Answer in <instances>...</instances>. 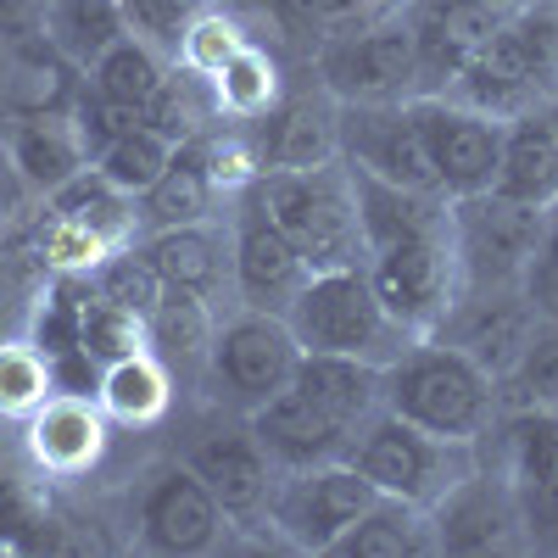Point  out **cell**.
<instances>
[{
	"instance_id": "8",
	"label": "cell",
	"mask_w": 558,
	"mask_h": 558,
	"mask_svg": "<svg viewBox=\"0 0 558 558\" xmlns=\"http://www.w3.org/2000/svg\"><path fill=\"white\" fill-rule=\"evenodd\" d=\"M418 140H425L430 173L441 184V196H481L497 184V162H502V123L475 112L470 101H447V96H413L408 101Z\"/></svg>"
},
{
	"instance_id": "22",
	"label": "cell",
	"mask_w": 558,
	"mask_h": 558,
	"mask_svg": "<svg viewBox=\"0 0 558 558\" xmlns=\"http://www.w3.org/2000/svg\"><path fill=\"white\" fill-rule=\"evenodd\" d=\"M7 157H12L17 179L39 196L62 191L73 173L89 168V146H84L73 112H23L7 134Z\"/></svg>"
},
{
	"instance_id": "4",
	"label": "cell",
	"mask_w": 558,
	"mask_h": 558,
	"mask_svg": "<svg viewBox=\"0 0 558 558\" xmlns=\"http://www.w3.org/2000/svg\"><path fill=\"white\" fill-rule=\"evenodd\" d=\"M291 336L302 341V352H341V357H363V363H397L418 336H408L402 324L386 313L368 268H330L313 274L302 296L286 313Z\"/></svg>"
},
{
	"instance_id": "24",
	"label": "cell",
	"mask_w": 558,
	"mask_h": 558,
	"mask_svg": "<svg viewBox=\"0 0 558 558\" xmlns=\"http://www.w3.org/2000/svg\"><path fill=\"white\" fill-rule=\"evenodd\" d=\"M291 386L307 391L318 408H330L336 418H347L352 430H363L386 408V368L363 357H341V352H302Z\"/></svg>"
},
{
	"instance_id": "26",
	"label": "cell",
	"mask_w": 558,
	"mask_h": 558,
	"mask_svg": "<svg viewBox=\"0 0 558 558\" xmlns=\"http://www.w3.org/2000/svg\"><path fill=\"white\" fill-rule=\"evenodd\" d=\"M213 202H218V184L202 162V146L184 140L173 146L168 168L157 173L151 191H140L134 207H140V229H179V223H202L213 218Z\"/></svg>"
},
{
	"instance_id": "31",
	"label": "cell",
	"mask_w": 558,
	"mask_h": 558,
	"mask_svg": "<svg viewBox=\"0 0 558 558\" xmlns=\"http://www.w3.org/2000/svg\"><path fill=\"white\" fill-rule=\"evenodd\" d=\"M101 413L112 425H157L173 402V375L162 368L157 352H134L101 368V391H96Z\"/></svg>"
},
{
	"instance_id": "14",
	"label": "cell",
	"mask_w": 558,
	"mask_h": 558,
	"mask_svg": "<svg viewBox=\"0 0 558 558\" xmlns=\"http://www.w3.org/2000/svg\"><path fill=\"white\" fill-rule=\"evenodd\" d=\"M430 531H436V553H502L520 547V508H514V486L502 470L481 458L475 475H463L436 508H430Z\"/></svg>"
},
{
	"instance_id": "1",
	"label": "cell",
	"mask_w": 558,
	"mask_h": 558,
	"mask_svg": "<svg viewBox=\"0 0 558 558\" xmlns=\"http://www.w3.org/2000/svg\"><path fill=\"white\" fill-rule=\"evenodd\" d=\"M241 196L296 246L307 274L363 268V223H357L352 179H347L341 162H324V168H263Z\"/></svg>"
},
{
	"instance_id": "21",
	"label": "cell",
	"mask_w": 558,
	"mask_h": 558,
	"mask_svg": "<svg viewBox=\"0 0 558 558\" xmlns=\"http://www.w3.org/2000/svg\"><path fill=\"white\" fill-rule=\"evenodd\" d=\"M492 191L542 213L558 207V101H542L502 123V162Z\"/></svg>"
},
{
	"instance_id": "10",
	"label": "cell",
	"mask_w": 558,
	"mask_h": 558,
	"mask_svg": "<svg viewBox=\"0 0 558 558\" xmlns=\"http://www.w3.org/2000/svg\"><path fill=\"white\" fill-rule=\"evenodd\" d=\"M296 363H302V341L291 336V324L279 313H252L246 307L241 318L218 324L213 352H207V375L241 408H257L279 386H291Z\"/></svg>"
},
{
	"instance_id": "36",
	"label": "cell",
	"mask_w": 558,
	"mask_h": 558,
	"mask_svg": "<svg viewBox=\"0 0 558 558\" xmlns=\"http://www.w3.org/2000/svg\"><path fill=\"white\" fill-rule=\"evenodd\" d=\"M78 347L96 357L101 368L118 363V357H134V352H151L146 347V318L96 296V291H84V313H78Z\"/></svg>"
},
{
	"instance_id": "30",
	"label": "cell",
	"mask_w": 558,
	"mask_h": 558,
	"mask_svg": "<svg viewBox=\"0 0 558 558\" xmlns=\"http://www.w3.org/2000/svg\"><path fill=\"white\" fill-rule=\"evenodd\" d=\"M213 336H218V318H213L207 296H196V291H162V302L146 313V347L162 357L168 375L207 368Z\"/></svg>"
},
{
	"instance_id": "23",
	"label": "cell",
	"mask_w": 558,
	"mask_h": 558,
	"mask_svg": "<svg viewBox=\"0 0 558 558\" xmlns=\"http://www.w3.org/2000/svg\"><path fill=\"white\" fill-rule=\"evenodd\" d=\"M146 252V263L157 268L162 291H196L213 302V291L223 286L229 274V246L223 235L202 218V223H179V229H146V235L134 241Z\"/></svg>"
},
{
	"instance_id": "38",
	"label": "cell",
	"mask_w": 558,
	"mask_h": 558,
	"mask_svg": "<svg viewBox=\"0 0 558 558\" xmlns=\"http://www.w3.org/2000/svg\"><path fill=\"white\" fill-rule=\"evenodd\" d=\"M263 7L286 23L291 34L336 39V34H357L368 23H380L386 0H263Z\"/></svg>"
},
{
	"instance_id": "11",
	"label": "cell",
	"mask_w": 558,
	"mask_h": 558,
	"mask_svg": "<svg viewBox=\"0 0 558 558\" xmlns=\"http://www.w3.org/2000/svg\"><path fill=\"white\" fill-rule=\"evenodd\" d=\"M336 107H341L336 129L347 168H363L386 184H402V191H441L408 101H336Z\"/></svg>"
},
{
	"instance_id": "17",
	"label": "cell",
	"mask_w": 558,
	"mask_h": 558,
	"mask_svg": "<svg viewBox=\"0 0 558 558\" xmlns=\"http://www.w3.org/2000/svg\"><path fill=\"white\" fill-rule=\"evenodd\" d=\"M531 330H536L531 291L514 286V291H475V296H463L452 307V318L441 324V341L463 347L502 386V375L514 368V357L531 341Z\"/></svg>"
},
{
	"instance_id": "45",
	"label": "cell",
	"mask_w": 558,
	"mask_h": 558,
	"mask_svg": "<svg viewBox=\"0 0 558 558\" xmlns=\"http://www.w3.org/2000/svg\"><path fill=\"white\" fill-rule=\"evenodd\" d=\"M28 307H34V291L12 268H0V341H12L28 330Z\"/></svg>"
},
{
	"instance_id": "33",
	"label": "cell",
	"mask_w": 558,
	"mask_h": 558,
	"mask_svg": "<svg viewBox=\"0 0 558 558\" xmlns=\"http://www.w3.org/2000/svg\"><path fill=\"white\" fill-rule=\"evenodd\" d=\"M168 78L162 68V51L157 45H146L140 34H123L118 45H107L101 62L89 68V89L118 107H134V112H146V101L157 96V84Z\"/></svg>"
},
{
	"instance_id": "9",
	"label": "cell",
	"mask_w": 558,
	"mask_h": 558,
	"mask_svg": "<svg viewBox=\"0 0 558 558\" xmlns=\"http://www.w3.org/2000/svg\"><path fill=\"white\" fill-rule=\"evenodd\" d=\"M318 78L336 101H402L418 78L408 23H368L357 34L318 39Z\"/></svg>"
},
{
	"instance_id": "35",
	"label": "cell",
	"mask_w": 558,
	"mask_h": 558,
	"mask_svg": "<svg viewBox=\"0 0 558 558\" xmlns=\"http://www.w3.org/2000/svg\"><path fill=\"white\" fill-rule=\"evenodd\" d=\"M168 157H173V140H162L157 129H129V134H118L112 146H101L96 151V173H107L118 191H129V196H140V191H151L157 184V173L168 168Z\"/></svg>"
},
{
	"instance_id": "2",
	"label": "cell",
	"mask_w": 558,
	"mask_h": 558,
	"mask_svg": "<svg viewBox=\"0 0 558 558\" xmlns=\"http://www.w3.org/2000/svg\"><path fill=\"white\" fill-rule=\"evenodd\" d=\"M386 413L430 436L486 441L502 413V391L463 347L430 336L413 341L397 363H386Z\"/></svg>"
},
{
	"instance_id": "49",
	"label": "cell",
	"mask_w": 558,
	"mask_h": 558,
	"mask_svg": "<svg viewBox=\"0 0 558 558\" xmlns=\"http://www.w3.org/2000/svg\"><path fill=\"white\" fill-rule=\"evenodd\" d=\"M0 463H7V447H0Z\"/></svg>"
},
{
	"instance_id": "27",
	"label": "cell",
	"mask_w": 558,
	"mask_h": 558,
	"mask_svg": "<svg viewBox=\"0 0 558 558\" xmlns=\"http://www.w3.org/2000/svg\"><path fill=\"white\" fill-rule=\"evenodd\" d=\"M123 34H129V23H123L118 0H45V17H39V39L57 57H68L78 73L96 68L101 51L118 45Z\"/></svg>"
},
{
	"instance_id": "28",
	"label": "cell",
	"mask_w": 558,
	"mask_h": 558,
	"mask_svg": "<svg viewBox=\"0 0 558 558\" xmlns=\"http://www.w3.org/2000/svg\"><path fill=\"white\" fill-rule=\"evenodd\" d=\"M418 553H436L430 514L397 497H375V508L357 514V525H347V536L330 547V558H418Z\"/></svg>"
},
{
	"instance_id": "42",
	"label": "cell",
	"mask_w": 558,
	"mask_h": 558,
	"mask_svg": "<svg viewBox=\"0 0 558 558\" xmlns=\"http://www.w3.org/2000/svg\"><path fill=\"white\" fill-rule=\"evenodd\" d=\"M241 45H246V39H241V28H235V23L218 17V12H202V17L191 23V34H184V45H179V62L213 78L229 57L241 51Z\"/></svg>"
},
{
	"instance_id": "25",
	"label": "cell",
	"mask_w": 558,
	"mask_h": 558,
	"mask_svg": "<svg viewBox=\"0 0 558 558\" xmlns=\"http://www.w3.org/2000/svg\"><path fill=\"white\" fill-rule=\"evenodd\" d=\"M62 514L51 497V475L45 470H17L0 463V547L7 553H62Z\"/></svg>"
},
{
	"instance_id": "40",
	"label": "cell",
	"mask_w": 558,
	"mask_h": 558,
	"mask_svg": "<svg viewBox=\"0 0 558 558\" xmlns=\"http://www.w3.org/2000/svg\"><path fill=\"white\" fill-rule=\"evenodd\" d=\"M497 391L520 408H558V330H531Z\"/></svg>"
},
{
	"instance_id": "19",
	"label": "cell",
	"mask_w": 558,
	"mask_h": 558,
	"mask_svg": "<svg viewBox=\"0 0 558 558\" xmlns=\"http://www.w3.org/2000/svg\"><path fill=\"white\" fill-rule=\"evenodd\" d=\"M336 96L313 101V96H291L274 101L263 118L246 123L257 168H324L341 162V129H336Z\"/></svg>"
},
{
	"instance_id": "5",
	"label": "cell",
	"mask_w": 558,
	"mask_h": 558,
	"mask_svg": "<svg viewBox=\"0 0 558 558\" xmlns=\"http://www.w3.org/2000/svg\"><path fill=\"white\" fill-rule=\"evenodd\" d=\"M481 441H452V436H430L408 425L397 413H375L368 425L357 430L352 441V463L363 470V481L375 486L380 497H397V502H413V508H430L463 481L481 470Z\"/></svg>"
},
{
	"instance_id": "18",
	"label": "cell",
	"mask_w": 558,
	"mask_h": 558,
	"mask_svg": "<svg viewBox=\"0 0 558 558\" xmlns=\"http://www.w3.org/2000/svg\"><path fill=\"white\" fill-rule=\"evenodd\" d=\"M184 463L213 486V497L223 502V514L235 525H257L263 520L279 470H274V458L263 452V441L252 436V425L246 430H218V436L196 441Z\"/></svg>"
},
{
	"instance_id": "20",
	"label": "cell",
	"mask_w": 558,
	"mask_h": 558,
	"mask_svg": "<svg viewBox=\"0 0 558 558\" xmlns=\"http://www.w3.org/2000/svg\"><path fill=\"white\" fill-rule=\"evenodd\" d=\"M497 28H502V12H492L486 0H418V12L408 23L418 78H436V84L458 78L486 51V39Z\"/></svg>"
},
{
	"instance_id": "12",
	"label": "cell",
	"mask_w": 558,
	"mask_h": 558,
	"mask_svg": "<svg viewBox=\"0 0 558 558\" xmlns=\"http://www.w3.org/2000/svg\"><path fill=\"white\" fill-rule=\"evenodd\" d=\"M134 525H140V547L168 553V558H196V553H213L235 520L223 514V502L191 463H168L140 492Z\"/></svg>"
},
{
	"instance_id": "6",
	"label": "cell",
	"mask_w": 558,
	"mask_h": 558,
	"mask_svg": "<svg viewBox=\"0 0 558 558\" xmlns=\"http://www.w3.org/2000/svg\"><path fill=\"white\" fill-rule=\"evenodd\" d=\"M542 235H547V213L542 207L508 202L497 191L458 196L452 202V246H458L463 296L525 286L531 268H536V252H542Z\"/></svg>"
},
{
	"instance_id": "37",
	"label": "cell",
	"mask_w": 558,
	"mask_h": 558,
	"mask_svg": "<svg viewBox=\"0 0 558 558\" xmlns=\"http://www.w3.org/2000/svg\"><path fill=\"white\" fill-rule=\"evenodd\" d=\"M89 291L146 318V313L162 302V279H157V268L146 263V252H140V246L129 241V246L107 252L96 268H89Z\"/></svg>"
},
{
	"instance_id": "39",
	"label": "cell",
	"mask_w": 558,
	"mask_h": 558,
	"mask_svg": "<svg viewBox=\"0 0 558 558\" xmlns=\"http://www.w3.org/2000/svg\"><path fill=\"white\" fill-rule=\"evenodd\" d=\"M51 397V363L28 336L0 341V418H28Z\"/></svg>"
},
{
	"instance_id": "44",
	"label": "cell",
	"mask_w": 558,
	"mask_h": 558,
	"mask_svg": "<svg viewBox=\"0 0 558 558\" xmlns=\"http://www.w3.org/2000/svg\"><path fill=\"white\" fill-rule=\"evenodd\" d=\"M51 363V397H89L96 402V391H101V363L89 357L84 347H73V352H62V357H45Z\"/></svg>"
},
{
	"instance_id": "29",
	"label": "cell",
	"mask_w": 558,
	"mask_h": 558,
	"mask_svg": "<svg viewBox=\"0 0 558 558\" xmlns=\"http://www.w3.org/2000/svg\"><path fill=\"white\" fill-rule=\"evenodd\" d=\"M51 213L78 223V229H89V235L107 241L112 252L140 241V207H134V196L118 191V184L107 173H96V168L73 173L62 191H51Z\"/></svg>"
},
{
	"instance_id": "34",
	"label": "cell",
	"mask_w": 558,
	"mask_h": 558,
	"mask_svg": "<svg viewBox=\"0 0 558 558\" xmlns=\"http://www.w3.org/2000/svg\"><path fill=\"white\" fill-rule=\"evenodd\" d=\"M213 89H218L223 118L252 123V118H263V112L279 101V68H274V57L263 51V45H252V39H246L241 51L213 73Z\"/></svg>"
},
{
	"instance_id": "16",
	"label": "cell",
	"mask_w": 558,
	"mask_h": 558,
	"mask_svg": "<svg viewBox=\"0 0 558 558\" xmlns=\"http://www.w3.org/2000/svg\"><path fill=\"white\" fill-rule=\"evenodd\" d=\"M23 452L51 481H78L107 452V413L89 397H45L23 418Z\"/></svg>"
},
{
	"instance_id": "13",
	"label": "cell",
	"mask_w": 558,
	"mask_h": 558,
	"mask_svg": "<svg viewBox=\"0 0 558 558\" xmlns=\"http://www.w3.org/2000/svg\"><path fill=\"white\" fill-rule=\"evenodd\" d=\"M246 425L263 441V452L274 458V470H313V463L352 458V441H357V430L347 425V418L318 408L296 386H279L274 397H263Z\"/></svg>"
},
{
	"instance_id": "48",
	"label": "cell",
	"mask_w": 558,
	"mask_h": 558,
	"mask_svg": "<svg viewBox=\"0 0 558 558\" xmlns=\"http://www.w3.org/2000/svg\"><path fill=\"white\" fill-rule=\"evenodd\" d=\"M486 7H492V12H502V17H508V12H520V7H525V0H486Z\"/></svg>"
},
{
	"instance_id": "46",
	"label": "cell",
	"mask_w": 558,
	"mask_h": 558,
	"mask_svg": "<svg viewBox=\"0 0 558 558\" xmlns=\"http://www.w3.org/2000/svg\"><path fill=\"white\" fill-rule=\"evenodd\" d=\"M39 17H45V0H0V28L12 39H34Z\"/></svg>"
},
{
	"instance_id": "3",
	"label": "cell",
	"mask_w": 558,
	"mask_h": 558,
	"mask_svg": "<svg viewBox=\"0 0 558 558\" xmlns=\"http://www.w3.org/2000/svg\"><path fill=\"white\" fill-rule=\"evenodd\" d=\"M452 84H458V101H470L497 123L542 101H558V7L536 0V7L508 12L502 28L486 39V51Z\"/></svg>"
},
{
	"instance_id": "41",
	"label": "cell",
	"mask_w": 558,
	"mask_h": 558,
	"mask_svg": "<svg viewBox=\"0 0 558 558\" xmlns=\"http://www.w3.org/2000/svg\"><path fill=\"white\" fill-rule=\"evenodd\" d=\"M118 7H123L129 34H140L146 45H157V51L179 57V45L191 34V23L207 12V0H118Z\"/></svg>"
},
{
	"instance_id": "7",
	"label": "cell",
	"mask_w": 558,
	"mask_h": 558,
	"mask_svg": "<svg viewBox=\"0 0 558 558\" xmlns=\"http://www.w3.org/2000/svg\"><path fill=\"white\" fill-rule=\"evenodd\" d=\"M375 497L380 492L363 481L357 463L336 458V463H313V470H279L263 520L296 553H330L347 536V525H357V514L375 508Z\"/></svg>"
},
{
	"instance_id": "47",
	"label": "cell",
	"mask_w": 558,
	"mask_h": 558,
	"mask_svg": "<svg viewBox=\"0 0 558 558\" xmlns=\"http://www.w3.org/2000/svg\"><path fill=\"white\" fill-rule=\"evenodd\" d=\"M536 286H547V291L558 296V218H547V235H542L536 268H531V279H525V291H536Z\"/></svg>"
},
{
	"instance_id": "15",
	"label": "cell",
	"mask_w": 558,
	"mask_h": 558,
	"mask_svg": "<svg viewBox=\"0 0 558 558\" xmlns=\"http://www.w3.org/2000/svg\"><path fill=\"white\" fill-rule=\"evenodd\" d=\"M229 279L252 313H279L286 318L291 302L307 286V263L296 257V246L279 235V229L241 196V223H235V241H229Z\"/></svg>"
},
{
	"instance_id": "43",
	"label": "cell",
	"mask_w": 558,
	"mask_h": 558,
	"mask_svg": "<svg viewBox=\"0 0 558 558\" xmlns=\"http://www.w3.org/2000/svg\"><path fill=\"white\" fill-rule=\"evenodd\" d=\"M520 508V536L542 553H558V475L547 481H508Z\"/></svg>"
},
{
	"instance_id": "32",
	"label": "cell",
	"mask_w": 558,
	"mask_h": 558,
	"mask_svg": "<svg viewBox=\"0 0 558 558\" xmlns=\"http://www.w3.org/2000/svg\"><path fill=\"white\" fill-rule=\"evenodd\" d=\"M146 129H157L162 140H173V146H184V140H196V134H207L218 118H223V107H218V89H213V78L207 73H196V68H173L162 84H157V96L146 101Z\"/></svg>"
}]
</instances>
